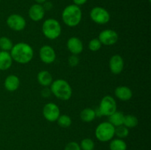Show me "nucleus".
I'll return each mask as SVG.
<instances>
[{"label": "nucleus", "instance_id": "1", "mask_svg": "<svg viewBox=\"0 0 151 150\" xmlns=\"http://www.w3.org/2000/svg\"><path fill=\"white\" fill-rule=\"evenodd\" d=\"M13 60L19 64H27L32 60L34 51L29 44L24 42L13 44V48L10 51Z\"/></svg>", "mask_w": 151, "mask_h": 150}, {"label": "nucleus", "instance_id": "2", "mask_svg": "<svg viewBox=\"0 0 151 150\" xmlns=\"http://www.w3.org/2000/svg\"><path fill=\"white\" fill-rule=\"evenodd\" d=\"M62 21L66 26L75 27L81 22L83 17L82 10L79 6L69 4L63 9L62 12Z\"/></svg>", "mask_w": 151, "mask_h": 150}, {"label": "nucleus", "instance_id": "3", "mask_svg": "<svg viewBox=\"0 0 151 150\" xmlns=\"http://www.w3.org/2000/svg\"><path fill=\"white\" fill-rule=\"evenodd\" d=\"M50 88L52 94L62 101H67L70 99L72 96V87L65 79H58L53 80Z\"/></svg>", "mask_w": 151, "mask_h": 150}, {"label": "nucleus", "instance_id": "4", "mask_svg": "<svg viewBox=\"0 0 151 150\" xmlns=\"http://www.w3.org/2000/svg\"><path fill=\"white\" fill-rule=\"evenodd\" d=\"M42 33L50 40H55L60 35L62 32L60 22L55 19H47L42 24Z\"/></svg>", "mask_w": 151, "mask_h": 150}, {"label": "nucleus", "instance_id": "5", "mask_svg": "<svg viewBox=\"0 0 151 150\" xmlns=\"http://www.w3.org/2000/svg\"><path fill=\"white\" fill-rule=\"evenodd\" d=\"M115 127L109 121L102 122L95 129V137L101 142H108L114 138Z\"/></svg>", "mask_w": 151, "mask_h": 150}, {"label": "nucleus", "instance_id": "6", "mask_svg": "<svg viewBox=\"0 0 151 150\" xmlns=\"http://www.w3.org/2000/svg\"><path fill=\"white\" fill-rule=\"evenodd\" d=\"M116 109H117V105L114 98L111 96H105L100 101L98 108L99 115L109 116L116 111Z\"/></svg>", "mask_w": 151, "mask_h": 150}, {"label": "nucleus", "instance_id": "7", "mask_svg": "<svg viewBox=\"0 0 151 150\" xmlns=\"http://www.w3.org/2000/svg\"><path fill=\"white\" fill-rule=\"evenodd\" d=\"M90 19L95 24L100 25L106 24L111 19L109 12L103 7H94L91 10L89 13Z\"/></svg>", "mask_w": 151, "mask_h": 150}, {"label": "nucleus", "instance_id": "8", "mask_svg": "<svg viewBox=\"0 0 151 150\" xmlns=\"http://www.w3.org/2000/svg\"><path fill=\"white\" fill-rule=\"evenodd\" d=\"M7 26L10 29L16 32H20L26 27L27 22L24 18L20 14L13 13L10 15L6 20Z\"/></svg>", "mask_w": 151, "mask_h": 150}, {"label": "nucleus", "instance_id": "9", "mask_svg": "<svg viewBox=\"0 0 151 150\" xmlns=\"http://www.w3.org/2000/svg\"><path fill=\"white\" fill-rule=\"evenodd\" d=\"M43 116L47 121L50 122H55L57 121L60 115V108L54 102H49L43 107Z\"/></svg>", "mask_w": 151, "mask_h": 150}, {"label": "nucleus", "instance_id": "10", "mask_svg": "<svg viewBox=\"0 0 151 150\" xmlns=\"http://www.w3.org/2000/svg\"><path fill=\"white\" fill-rule=\"evenodd\" d=\"M102 45L113 46L116 44L119 39L117 32L114 29H107L101 31L97 38Z\"/></svg>", "mask_w": 151, "mask_h": 150}, {"label": "nucleus", "instance_id": "11", "mask_svg": "<svg viewBox=\"0 0 151 150\" xmlns=\"http://www.w3.org/2000/svg\"><path fill=\"white\" fill-rule=\"evenodd\" d=\"M39 57L45 64H51L56 60V53L54 49L49 45H44L39 50Z\"/></svg>", "mask_w": 151, "mask_h": 150}, {"label": "nucleus", "instance_id": "12", "mask_svg": "<svg viewBox=\"0 0 151 150\" xmlns=\"http://www.w3.org/2000/svg\"><path fill=\"white\" fill-rule=\"evenodd\" d=\"M124 60L119 54H114L109 60V69L112 74L115 75L122 73L124 69Z\"/></svg>", "mask_w": 151, "mask_h": 150}, {"label": "nucleus", "instance_id": "13", "mask_svg": "<svg viewBox=\"0 0 151 150\" xmlns=\"http://www.w3.org/2000/svg\"><path fill=\"white\" fill-rule=\"evenodd\" d=\"M45 12L46 10H44L43 4L35 3L29 7V10H28V15L31 20L38 22L44 19V16H45Z\"/></svg>", "mask_w": 151, "mask_h": 150}, {"label": "nucleus", "instance_id": "14", "mask_svg": "<svg viewBox=\"0 0 151 150\" xmlns=\"http://www.w3.org/2000/svg\"><path fill=\"white\" fill-rule=\"evenodd\" d=\"M66 46L72 54L78 55L83 50V44L78 37H71L69 38L66 43Z\"/></svg>", "mask_w": 151, "mask_h": 150}, {"label": "nucleus", "instance_id": "15", "mask_svg": "<svg viewBox=\"0 0 151 150\" xmlns=\"http://www.w3.org/2000/svg\"><path fill=\"white\" fill-rule=\"evenodd\" d=\"M114 94L117 99L123 101H128L133 96V91L129 87L120 85L116 87L114 91Z\"/></svg>", "mask_w": 151, "mask_h": 150}, {"label": "nucleus", "instance_id": "16", "mask_svg": "<svg viewBox=\"0 0 151 150\" xmlns=\"http://www.w3.org/2000/svg\"><path fill=\"white\" fill-rule=\"evenodd\" d=\"M4 86L7 91L10 92L16 91L20 86V79L19 76L14 74H10L5 78Z\"/></svg>", "mask_w": 151, "mask_h": 150}, {"label": "nucleus", "instance_id": "17", "mask_svg": "<svg viewBox=\"0 0 151 150\" xmlns=\"http://www.w3.org/2000/svg\"><path fill=\"white\" fill-rule=\"evenodd\" d=\"M13 59L9 51H0V71H6L13 64Z\"/></svg>", "mask_w": 151, "mask_h": 150}, {"label": "nucleus", "instance_id": "18", "mask_svg": "<svg viewBox=\"0 0 151 150\" xmlns=\"http://www.w3.org/2000/svg\"><path fill=\"white\" fill-rule=\"evenodd\" d=\"M37 81L43 87H49L52 82V76L48 71H41L37 74Z\"/></svg>", "mask_w": 151, "mask_h": 150}, {"label": "nucleus", "instance_id": "19", "mask_svg": "<svg viewBox=\"0 0 151 150\" xmlns=\"http://www.w3.org/2000/svg\"><path fill=\"white\" fill-rule=\"evenodd\" d=\"M96 113L95 110L90 107H86L81 110L80 113V118L83 122L89 123L94 121L96 118Z\"/></svg>", "mask_w": 151, "mask_h": 150}, {"label": "nucleus", "instance_id": "20", "mask_svg": "<svg viewBox=\"0 0 151 150\" xmlns=\"http://www.w3.org/2000/svg\"><path fill=\"white\" fill-rule=\"evenodd\" d=\"M124 116H125V115L123 113L116 110L109 116V122L114 127L120 126V125L123 124Z\"/></svg>", "mask_w": 151, "mask_h": 150}, {"label": "nucleus", "instance_id": "21", "mask_svg": "<svg viewBox=\"0 0 151 150\" xmlns=\"http://www.w3.org/2000/svg\"><path fill=\"white\" fill-rule=\"evenodd\" d=\"M109 149L110 150H127V144L121 138H114L111 140Z\"/></svg>", "mask_w": 151, "mask_h": 150}, {"label": "nucleus", "instance_id": "22", "mask_svg": "<svg viewBox=\"0 0 151 150\" xmlns=\"http://www.w3.org/2000/svg\"><path fill=\"white\" fill-rule=\"evenodd\" d=\"M139 120L137 116L131 114L125 115L123 120V125L127 128H134L138 125Z\"/></svg>", "mask_w": 151, "mask_h": 150}, {"label": "nucleus", "instance_id": "23", "mask_svg": "<svg viewBox=\"0 0 151 150\" xmlns=\"http://www.w3.org/2000/svg\"><path fill=\"white\" fill-rule=\"evenodd\" d=\"M56 121L58 122V124L62 128L69 127L72 123V119L70 118V116L66 114L60 115V116H59Z\"/></svg>", "mask_w": 151, "mask_h": 150}, {"label": "nucleus", "instance_id": "24", "mask_svg": "<svg viewBox=\"0 0 151 150\" xmlns=\"http://www.w3.org/2000/svg\"><path fill=\"white\" fill-rule=\"evenodd\" d=\"M13 44L11 40L6 36H2L0 38V49L1 51H9L13 48Z\"/></svg>", "mask_w": 151, "mask_h": 150}, {"label": "nucleus", "instance_id": "25", "mask_svg": "<svg viewBox=\"0 0 151 150\" xmlns=\"http://www.w3.org/2000/svg\"><path fill=\"white\" fill-rule=\"evenodd\" d=\"M128 135H129V129L123 124L115 127V135L118 138L123 139L128 137Z\"/></svg>", "mask_w": 151, "mask_h": 150}, {"label": "nucleus", "instance_id": "26", "mask_svg": "<svg viewBox=\"0 0 151 150\" xmlns=\"http://www.w3.org/2000/svg\"><path fill=\"white\" fill-rule=\"evenodd\" d=\"M81 150H94L95 144L92 139L89 138H86L81 141L80 144Z\"/></svg>", "mask_w": 151, "mask_h": 150}, {"label": "nucleus", "instance_id": "27", "mask_svg": "<svg viewBox=\"0 0 151 150\" xmlns=\"http://www.w3.org/2000/svg\"><path fill=\"white\" fill-rule=\"evenodd\" d=\"M88 49L91 51H97L101 49L102 44L98 38H93L88 43Z\"/></svg>", "mask_w": 151, "mask_h": 150}, {"label": "nucleus", "instance_id": "28", "mask_svg": "<svg viewBox=\"0 0 151 150\" xmlns=\"http://www.w3.org/2000/svg\"><path fill=\"white\" fill-rule=\"evenodd\" d=\"M64 150H81V149L78 143L75 142V141H71L66 144Z\"/></svg>", "mask_w": 151, "mask_h": 150}, {"label": "nucleus", "instance_id": "29", "mask_svg": "<svg viewBox=\"0 0 151 150\" xmlns=\"http://www.w3.org/2000/svg\"><path fill=\"white\" fill-rule=\"evenodd\" d=\"M79 62H80V59L79 57H78V56L76 55V54H72V55L69 57V59H68V63H69V66H72V67L78 66Z\"/></svg>", "mask_w": 151, "mask_h": 150}, {"label": "nucleus", "instance_id": "30", "mask_svg": "<svg viewBox=\"0 0 151 150\" xmlns=\"http://www.w3.org/2000/svg\"><path fill=\"white\" fill-rule=\"evenodd\" d=\"M52 92H51V90H50V88L48 87H44V88L42 89L41 91V94L44 98H48L50 95H51Z\"/></svg>", "mask_w": 151, "mask_h": 150}, {"label": "nucleus", "instance_id": "31", "mask_svg": "<svg viewBox=\"0 0 151 150\" xmlns=\"http://www.w3.org/2000/svg\"><path fill=\"white\" fill-rule=\"evenodd\" d=\"M72 1H73L74 4H75V5L77 6H79L80 7V6L85 4L88 0H72Z\"/></svg>", "mask_w": 151, "mask_h": 150}, {"label": "nucleus", "instance_id": "32", "mask_svg": "<svg viewBox=\"0 0 151 150\" xmlns=\"http://www.w3.org/2000/svg\"><path fill=\"white\" fill-rule=\"evenodd\" d=\"M35 2L37 3V4H44V3L46 2V1H47V0H35Z\"/></svg>", "mask_w": 151, "mask_h": 150}, {"label": "nucleus", "instance_id": "33", "mask_svg": "<svg viewBox=\"0 0 151 150\" xmlns=\"http://www.w3.org/2000/svg\"><path fill=\"white\" fill-rule=\"evenodd\" d=\"M0 1H1V0H0Z\"/></svg>", "mask_w": 151, "mask_h": 150}]
</instances>
